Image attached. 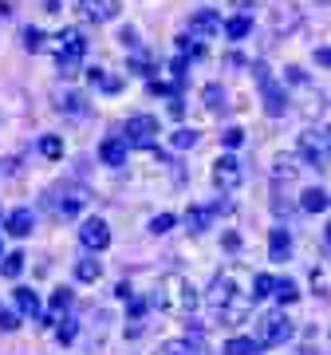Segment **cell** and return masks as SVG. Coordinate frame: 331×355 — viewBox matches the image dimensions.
<instances>
[{"label": "cell", "instance_id": "19", "mask_svg": "<svg viewBox=\"0 0 331 355\" xmlns=\"http://www.w3.org/2000/svg\"><path fill=\"white\" fill-rule=\"evenodd\" d=\"M99 277H102V265L95 261V257L75 261V280H83V284H99Z\"/></svg>", "mask_w": 331, "mask_h": 355}, {"label": "cell", "instance_id": "8", "mask_svg": "<svg viewBox=\"0 0 331 355\" xmlns=\"http://www.w3.org/2000/svg\"><path fill=\"white\" fill-rule=\"evenodd\" d=\"M241 182H244V166L241 158H233V154H221L213 162V186L221 193H233V190H241Z\"/></svg>", "mask_w": 331, "mask_h": 355}, {"label": "cell", "instance_id": "24", "mask_svg": "<svg viewBox=\"0 0 331 355\" xmlns=\"http://www.w3.org/2000/svg\"><path fill=\"white\" fill-rule=\"evenodd\" d=\"M276 292V277H268V272H253V300H265Z\"/></svg>", "mask_w": 331, "mask_h": 355}, {"label": "cell", "instance_id": "42", "mask_svg": "<svg viewBox=\"0 0 331 355\" xmlns=\"http://www.w3.org/2000/svg\"><path fill=\"white\" fill-rule=\"evenodd\" d=\"M170 114H174V119H181V114H186V107H181V99H174V103H170Z\"/></svg>", "mask_w": 331, "mask_h": 355}, {"label": "cell", "instance_id": "3", "mask_svg": "<svg viewBox=\"0 0 331 355\" xmlns=\"http://www.w3.org/2000/svg\"><path fill=\"white\" fill-rule=\"evenodd\" d=\"M253 79H256V87H260V99H265V114L268 119H280L284 111H288V91H284V83L272 71H268L265 64H253Z\"/></svg>", "mask_w": 331, "mask_h": 355}, {"label": "cell", "instance_id": "25", "mask_svg": "<svg viewBox=\"0 0 331 355\" xmlns=\"http://www.w3.org/2000/svg\"><path fill=\"white\" fill-rule=\"evenodd\" d=\"M39 154L51 158V162H55V158H64V139H60V135H44V139H39Z\"/></svg>", "mask_w": 331, "mask_h": 355}, {"label": "cell", "instance_id": "11", "mask_svg": "<svg viewBox=\"0 0 331 355\" xmlns=\"http://www.w3.org/2000/svg\"><path fill=\"white\" fill-rule=\"evenodd\" d=\"M186 28H190L193 40H213L217 32H221V12H217V8H197Z\"/></svg>", "mask_w": 331, "mask_h": 355}, {"label": "cell", "instance_id": "2", "mask_svg": "<svg viewBox=\"0 0 331 355\" xmlns=\"http://www.w3.org/2000/svg\"><path fill=\"white\" fill-rule=\"evenodd\" d=\"M154 304L162 308L166 316H193L197 308V288L190 284V277L181 272H166L154 288Z\"/></svg>", "mask_w": 331, "mask_h": 355}, {"label": "cell", "instance_id": "28", "mask_svg": "<svg viewBox=\"0 0 331 355\" xmlns=\"http://www.w3.org/2000/svg\"><path fill=\"white\" fill-rule=\"evenodd\" d=\"M272 296H280V304H296V300H300V288H296V280H276V292H272Z\"/></svg>", "mask_w": 331, "mask_h": 355}, {"label": "cell", "instance_id": "27", "mask_svg": "<svg viewBox=\"0 0 331 355\" xmlns=\"http://www.w3.org/2000/svg\"><path fill=\"white\" fill-rule=\"evenodd\" d=\"M197 139H202V135H197V130H190V127H181V130H174V150H193V146H197Z\"/></svg>", "mask_w": 331, "mask_h": 355}, {"label": "cell", "instance_id": "30", "mask_svg": "<svg viewBox=\"0 0 331 355\" xmlns=\"http://www.w3.org/2000/svg\"><path fill=\"white\" fill-rule=\"evenodd\" d=\"M71 308V292L60 288V292H51V316H60V312H67Z\"/></svg>", "mask_w": 331, "mask_h": 355}, {"label": "cell", "instance_id": "37", "mask_svg": "<svg viewBox=\"0 0 331 355\" xmlns=\"http://www.w3.org/2000/svg\"><path fill=\"white\" fill-rule=\"evenodd\" d=\"M55 340H60V343H71V340H75V324H71V320H64V324L55 328Z\"/></svg>", "mask_w": 331, "mask_h": 355}, {"label": "cell", "instance_id": "22", "mask_svg": "<svg viewBox=\"0 0 331 355\" xmlns=\"http://www.w3.org/2000/svg\"><path fill=\"white\" fill-rule=\"evenodd\" d=\"M16 308H20L24 316L36 320V316H39V296H36L32 288H16Z\"/></svg>", "mask_w": 331, "mask_h": 355}, {"label": "cell", "instance_id": "23", "mask_svg": "<svg viewBox=\"0 0 331 355\" xmlns=\"http://www.w3.org/2000/svg\"><path fill=\"white\" fill-rule=\"evenodd\" d=\"M24 261H28L24 253H4L0 257V272H4L8 280H16L20 272H24Z\"/></svg>", "mask_w": 331, "mask_h": 355}, {"label": "cell", "instance_id": "7", "mask_svg": "<svg viewBox=\"0 0 331 355\" xmlns=\"http://www.w3.org/2000/svg\"><path fill=\"white\" fill-rule=\"evenodd\" d=\"M158 135H162V127H158L154 114H130L123 139H127L130 146H138V150H154V146H158Z\"/></svg>", "mask_w": 331, "mask_h": 355}, {"label": "cell", "instance_id": "1", "mask_svg": "<svg viewBox=\"0 0 331 355\" xmlns=\"http://www.w3.org/2000/svg\"><path fill=\"white\" fill-rule=\"evenodd\" d=\"M205 300H209V308L217 312L221 324H241L253 312V272L244 265L221 268L209 284V292H205Z\"/></svg>", "mask_w": 331, "mask_h": 355}, {"label": "cell", "instance_id": "36", "mask_svg": "<svg viewBox=\"0 0 331 355\" xmlns=\"http://www.w3.org/2000/svg\"><path fill=\"white\" fill-rule=\"evenodd\" d=\"M296 20H300V16H296V8H288V12H276V20H272V28H276V32H284V28H292Z\"/></svg>", "mask_w": 331, "mask_h": 355}, {"label": "cell", "instance_id": "12", "mask_svg": "<svg viewBox=\"0 0 331 355\" xmlns=\"http://www.w3.org/2000/svg\"><path fill=\"white\" fill-rule=\"evenodd\" d=\"M118 0H79V12H83V20H91V24H107V20H115L118 16Z\"/></svg>", "mask_w": 331, "mask_h": 355}, {"label": "cell", "instance_id": "40", "mask_svg": "<svg viewBox=\"0 0 331 355\" xmlns=\"http://www.w3.org/2000/svg\"><path fill=\"white\" fill-rule=\"evenodd\" d=\"M316 64L331 67V48H316Z\"/></svg>", "mask_w": 331, "mask_h": 355}, {"label": "cell", "instance_id": "4", "mask_svg": "<svg viewBox=\"0 0 331 355\" xmlns=\"http://www.w3.org/2000/svg\"><path fill=\"white\" fill-rule=\"evenodd\" d=\"M87 55V40H83V32L79 28H64L60 36H55V60H60V71L64 76H75L79 60Z\"/></svg>", "mask_w": 331, "mask_h": 355}, {"label": "cell", "instance_id": "15", "mask_svg": "<svg viewBox=\"0 0 331 355\" xmlns=\"http://www.w3.org/2000/svg\"><path fill=\"white\" fill-rule=\"evenodd\" d=\"M292 257V233L288 229H272L268 237V261H288Z\"/></svg>", "mask_w": 331, "mask_h": 355}, {"label": "cell", "instance_id": "13", "mask_svg": "<svg viewBox=\"0 0 331 355\" xmlns=\"http://www.w3.org/2000/svg\"><path fill=\"white\" fill-rule=\"evenodd\" d=\"M127 150H130V142L123 139V135H107V139L99 142L102 166H127Z\"/></svg>", "mask_w": 331, "mask_h": 355}, {"label": "cell", "instance_id": "34", "mask_svg": "<svg viewBox=\"0 0 331 355\" xmlns=\"http://www.w3.org/2000/svg\"><path fill=\"white\" fill-rule=\"evenodd\" d=\"M205 107H213V111H217V107H225V91L217 87V83H213V87H205Z\"/></svg>", "mask_w": 331, "mask_h": 355}, {"label": "cell", "instance_id": "17", "mask_svg": "<svg viewBox=\"0 0 331 355\" xmlns=\"http://www.w3.org/2000/svg\"><path fill=\"white\" fill-rule=\"evenodd\" d=\"M300 209H304V214H323V209H331L328 190H319V186L304 190V193H300Z\"/></svg>", "mask_w": 331, "mask_h": 355}, {"label": "cell", "instance_id": "16", "mask_svg": "<svg viewBox=\"0 0 331 355\" xmlns=\"http://www.w3.org/2000/svg\"><path fill=\"white\" fill-rule=\"evenodd\" d=\"M213 214H217V205H190V214H186L190 233H205V229L213 225Z\"/></svg>", "mask_w": 331, "mask_h": 355}, {"label": "cell", "instance_id": "5", "mask_svg": "<svg viewBox=\"0 0 331 355\" xmlns=\"http://www.w3.org/2000/svg\"><path fill=\"white\" fill-rule=\"evenodd\" d=\"M292 336H296V324H292V320L284 316V312H268V316H260L253 340L260 343V347H284Z\"/></svg>", "mask_w": 331, "mask_h": 355}, {"label": "cell", "instance_id": "10", "mask_svg": "<svg viewBox=\"0 0 331 355\" xmlns=\"http://www.w3.org/2000/svg\"><path fill=\"white\" fill-rule=\"evenodd\" d=\"M79 241L87 245L91 253H102V249L111 245V225H107L102 217H87L83 229H79Z\"/></svg>", "mask_w": 331, "mask_h": 355}, {"label": "cell", "instance_id": "29", "mask_svg": "<svg viewBox=\"0 0 331 355\" xmlns=\"http://www.w3.org/2000/svg\"><path fill=\"white\" fill-rule=\"evenodd\" d=\"M174 229V214H158V217H150V233L154 237H162V233H170Z\"/></svg>", "mask_w": 331, "mask_h": 355}, {"label": "cell", "instance_id": "33", "mask_svg": "<svg viewBox=\"0 0 331 355\" xmlns=\"http://www.w3.org/2000/svg\"><path fill=\"white\" fill-rule=\"evenodd\" d=\"M20 328V316L16 312H8V308L0 304V331H16Z\"/></svg>", "mask_w": 331, "mask_h": 355}, {"label": "cell", "instance_id": "41", "mask_svg": "<svg viewBox=\"0 0 331 355\" xmlns=\"http://www.w3.org/2000/svg\"><path fill=\"white\" fill-rule=\"evenodd\" d=\"M67 4H71V0H48V12H64Z\"/></svg>", "mask_w": 331, "mask_h": 355}, {"label": "cell", "instance_id": "31", "mask_svg": "<svg viewBox=\"0 0 331 355\" xmlns=\"http://www.w3.org/2000/svg\"><path fill=\"white\" fill-rule=\"evenodd\" d=\"M44 32H39V28H24V48L28 51H44Z\"/></svg>", "mask_w": 331, "mask_h": 355}, {"label": "cell", "instance_id": "14", "mask_svg": "<svg viewBox=\"0 0 331 355\" xmlns=\"http://www.w3.org/2000/svg\"><path fill=\"white\" fill-rule=\"evenodd\" d=\"M4 229H8L12 237H28V233L36 229V214H32L28 205H20V209H12V214H8V221H4Z\"/></svg>", "mask_w": 331, "mask_h": 355}, {"label": "cell", "instance_id": "39", "mask_svg": "<svg viewBox=\"0 0 331 355\" xmlns=\"http://www.w3.org/2000/svg\"><path fill=\"white\" fill-rule=\"evenodd\" d=\"M142 312H146V300H138V296H130V316L138 320Z\"/></svg>", "mask_w": 331, "mask_h": 355}, {"label": "cell", "instance_id": "43", "mask_svg": "<svg viewBox=\"0 0 331 355\" xmlns=\"http://www.w3.org/2000/svg\"><path fill=\"white\" fill-rule=\"evenodd\" d=\"M323 237H328V245H331V225H328V229H323Z\"/></svg>", "mask_w": 331, "mask_h": 355}, {"label": "cell", "instance_id": "6", "mask_svg": "<svg viewBox=\"0 0 331 355\" xmlns=\"http://www.w3.org/2000/svg\"><path fill=\"white\" fill-rule=\"evenodd\" d=\"M300 154H304L307 166H319V170H331V130H304L300 135Z\"/></svg>", "mask_w": 331, "mask_h": 355}, {"label": "cell", "instance_id": "21", "mask_svg": "<svg viewBox=\"0 0 331 355\" xmlns=\"http://www.w3.org/2000/svg\"><path fill=\"white\" fill-rule=\"evenodd\" d=\"M260 352V343L253 340V336H233L229 343H225V355H256Z\"/></svg>", "mask_w": 331, "mask_h": 355}, {"label": "cell", "instance_id": "32", "mask_svg": "<svg viewBox=\"0 0 331 355\" xmlns=\"http://www.w3.org/2000/svg\"><path fill=\"white\" fill-rule=\"evenodd\" d=\"M60 111H67V114H87V107H83V95H67V99L60 103Z\"/></svg>", "mask_w": 331, "mask_h": 355}, {"label": "cell", "instance_id": "38", "mask_svg": "<svg viewBox=\"0 0 331 355\" xmlns=\"http://www.w3.org/2000/svg\"><path fill=\"white\" fill-rule=\"evenodd\" d=\"M276 178H284V182H292V178H296V166L288 162V158H280V162H276Z\"/></svg>", "mask_w": 331, "mask_h": 355}, {"label": "cell", "instance_id": "18", "mask_svg": "<svg viewBox=\"0 0 331 355\" xmlns=\"http://www.w3.org/2000/svg\"><path fill=\"white\" fill-rule=\"evenodd\" d=\"M87 79H91V87L107 91V95H115V91H123V79H118V76H111V67H91V71H87Z\"/></svg>", "mask_w": 331, "mask_h": 355}, {"label": "cell", "instance_id": "26", "mask_svg": "<svg viewBox=\"0 0 331 355\" xmlns=\"http://www.w3.org/2000/svg\"><path fill=\"white\" fill-rule=\"evenodd\" d=\"M249 32H253V20H249V16H233L229 24H225V36L229 40H244Z\"/></svg>", "mask_w": 331, "mask_h": 355}, {"label": "cell", "instance_id": "9", "mask_svg": "<svg viewBox=\"0 0 331 355\" xmlns=\"http://www.w3.org/2000/svg\"><path fill=\"white\" fill-rule=\"evenodd\" d=\"M51 198H55V214L60 217H75L87 205V190L83 186H60V190H51Z\"/></svg>", "mask_w": 331, "mask_h": 355}, {"label": "cell", "instance_id": "20", "mask_svg": "<svg viewBox=\"0 0 331 355\" xmlns=\"http://www.w3.org/2000/svg\"><path fill=\"white\" fill-rule=\"evenodd\" d=\"M158 355H202V343L197 340H166L158 347Z\"/></svg>", "mask_w": 331, "mask_h": 355}, {"label": "cell", "instance_id": "35", "mask_svg": "<svg viewBox=\"0 0 331 355\" xmlns=\"http://www.w3.org/2000/svg\"><path fill=\"white\" fill-rule=\"evenodd\" d=\"M221 139H225V146H229V150H237V146L244 142V130L241 127H225V135H221Z\"/></svg>", "mask_w": 331, "mask_h": 355}]
</instances>
